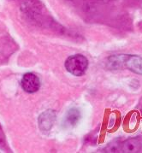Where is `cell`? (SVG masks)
<instances>
[{
	"label": "cell",
	"mask_w": 142,
	"mask_h": 153,
	"mask_svg": "<svg viewBox=\"0 0 142 153\" xmlns=\"http://www.w3.org/2000/svg\"><path fill=\"white\" fill-rule=\"evenodd\" d=\"M28 1H29V0H28Z\"/></svg>",
	"instance_id": "cell-9"
},
{
	"label": "cell",
	"mask_w": 142,
	"mask_h": 153,
	"mask_svg": "<svg viewBox=\"0 0 142 153\" xmlns=\"http://www.w3.org/2000/svg\"><path fill=\"white\" fill-rule=\"evenodd\" d=\"M126 55H113L111 56L106 62V66L110 69H120L124 67V61Z\"/></svg>",
	"instance_id": "cell-6"
},
{
	"label": "cell",
	"mask_w": 142,
	"mask_h": 153,
	"mask_svg": "<svg viewBox=\"0 0 142 153\" xmlns=\"http://www.w3.org/2000/svg\"><path fill=\"white\" fill-rule=\"evenodd\" d=\"M88 67V61L84 56L74 55L69 56L65 62V68L67 71L75 76L84 74Z\"/></svg>",
	"instance_id": "cell-1"
},
{
	"label": "cell",
	"mask_w": 142,
	"mask_h": 153,
	"mask_svg": "<svg viewBox=\"0 0 142 153\" xmlns=\"http://www.w3.org/2000/svg\"><path fill=\"white\" fill-rule=\"evenodd\" d=\"M124 67L137 74H142V57L139 56L126 55Z\"/></svg>",
	"instance_id": "cell-4"
},
{
	"label": "cell",
	"mask_w": 142,
	"mask_h": 153,
	"mask_svg": "<svg viewBox=\"0 0 142 153\" xmlns=\"http://www.w3.org/2000/svg\"><path fill=\"white\" fill-rule=\"evenodd\" d=\"M22 87L28 93H34L38 92L40 87V80L34 74H25L22 80Z\"/></svg>",
	"instance_id": "cell-2"
},
{
	"label": "cell",
	"mask_w": 142,
	"mask_h": 153,
	"mask_svg": "<svg viewBox=\"0 0 142 153\" xmlns=\"http://www.w3.org/2000/svg\"><path fill=\"white\" fill-rule=\"evenodd\" d=\"M106 151H108L107 152H119V151H122V146H120L118 143H112L106 148Z\"/></svg>",
	"instance_id": "cell-8"
},
{
	"label": "cell",
	"mask_w": 142,
	"mask_h": 153,
	"mask_svg": "<svg viewBox=\"0 0 142 153\" xmlns=\"http://www.w3.org/2000/svg\"><path fill=\"white\" fill-rule=\"evenodd\" d=\"M80 118V110L78 109H71L67 112L63 119V125L65 128H72L79 123Z\"/></svg>",
	"instance_id": "cell-5"
},
{
	"label": "cell",
	"mask_w": 142,
	"mask_h": 153,
	"mask_svg": "<svg viewBox=\"0 0 142 153\" xmlns=\"http://www.w3.org/2000/svg\"><path fill=\"white\" fill-rule=\"evenodd\" d=\"M141 150V143L137 139H129L122 145L123 152H139Z\"/></svg>",
	"instance_id": "cell-7"
},
{
	"label": "cell",
	"mask_w": 142,
	"mask_h": 153,
	"mask_svg": "<svg viewBox=\"0 0 142 153\" xmlns=\"http://www.w3.org/2000/svg\"><path fill=\"white\" fill-rule=\"evenodd\" d=\"M56 120V113L54 110H47L43 112L39 118H38V123L39 129L45 133L49 132L53 127V124Z\"/></svg>",
	"instance_id": "cell-3"
}]
</instances>
